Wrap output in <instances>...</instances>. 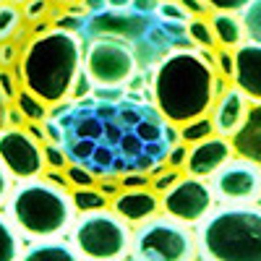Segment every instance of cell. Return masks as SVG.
Returning a JSON list of instances; mask_svg holds the SVG:
<instances>
[{
  "mask_svg": "<svg viewBox=\"0 0 261 261\" xmlns=\"http://www.w3.org/2000/svg\"><path fill=\"white\" fill-rule=\"evenodd\" d=\"M8 217L29 238H58L73 227L76 206L68 188L27 178L8 193Z\"/></svg>",
  "mask_w": 261,
  "mask_h": 261,
  "instance_id": "5b68a950",
  "label": "cell"
},
{
  "mask_svg": "<svg viewBox=\"0 0 261 261\" xmlns=\"http://www.w3.org/2000/svg\"><path fill=\"white\" fill-rule=\"evenodd\" d=\"M92 86H94V81H92L89 71H86V68H81V71H79V76H76V81H73L71 97H73V99H81V97H86V94H92V92H94Z\"/></svg>",
  "mask_w": 261,
  "mask_h": 261,
  "instance_id": "1f68e13d",
  "label": "cell"
},
{
  "mask_svg": "<svg viewBox=\"0 0 261 261\" xmlns=\"http://www.w3.org/2000/svg\"><path fill=\"white\" fill-rule=\"evenodd\" d=\"M45 178H47L50 183H55V186H60V188H68V186H71V180H68V175H65V170H55V167H50V170L45 172Z\"/></svg>",
  "mask_w": 261,
  "mask_h": 261,
  "instance_id": "60d3db41",
  "label": "cell"
},
{
  "mask_svg": "<svg viewBox=\"0 0 261 261\" xmlns=\"http://www.w3.org/2000/svg\"><path fill=\"white\" fill-rule=\"evenodd\" d=\"M84 47L81 39L68 29H50L34 37L21 58L16 79L24 89L45 99L47 105H58L71 94L73 81L84 68Z\"/></svg>",
  "mask_w": 261,
  "mask_h": 261,
  "instance_id": "3957f363",
  "label": "cell"
},
{
  "mask_svg": "<svg viewBox=\"0 0 261 261\" xmlns=\"http://www.w3.org/2000/svg\"><path fill=\"white\" fill-rule=\"evenodd\" d=\"M130 256L136 261H191L199 256V243L188 222L175 217H151L134 232Z\"/></svg>",
  "mask_w": 261,
  "mask_h": 261,
  "instance_id": "ba28073f",
  "label": "cell"
},
{
  "mask_svg": "<svg viewBox=\"0 0 261 261\" xmlns=\"http://www.w3.org/2000/svg\"><path fill=\"white\" fill-rule=\"evenodd\" d=\"M71 196H73L76 212H94V209H105V206H107V196H105L99 188H94V186L76 188Z\"/></svg>",
  "mask_w": 261,
  "mask_h": 261,
  "instance_id": "603a6c76",
  "label": "cell"
},
{
  "mask_svg": "<svg viewBox=\"0 0 261 261\" xmlns=\"http://www.w3.org/2000/svg\"><path fill=\"white\" fill-rule=\"evenodd\" d=\"M178 3H180L191 16H206V13H209V3H206V0H178Z\"/></svg>",
  "mask_w": 261,
  "mask_h": 261,
  "instance_id": "f35d334b",
  "label": "cell"
},
{
  "mask_svg": "<svg viewBox=\"0 0 261 261\" xmlns=\"http://www.w3.org/2000/svg\"><path fill=\"white\" fill-rule=\"evenodd\" d=\"M162 209L165 214L175 217L180 222H201L214 206V188L204 183V178H180L172 188H167L162 196Z\"/></svg>",
  "mask_w": 261,
  "mask_h": 261,
  "instance_id": "30bf717a",
  "label": "cell"
},
{
  "mask_svg": "<svg viewBox=\"0 0 261 261\" xmlns=\"http://www.w3.org/2000/svg\"><path fill=\"white\" fill-rule=\"evenodd\" d=\"M235 55V86L241 89L248 99L261 102V45L248 42V45H238Z\"/></svg>",
  "mask_w": 261,
  "mask_h": 261,
  "instance_id": "9a60e30c",
  "label": "cell"
},
{
  "mask_svg": "<svg viewBox=\"0 0 261 261\" xmlns=\"http://www.w3.org/2000/svg\"><path fill=\"white\" fill-rule=\"evenodd\" d=\"M0 160L8 167V172L18 180L37 178L45 170V151L39 141L24 128H3L0 130Z\"/></svg>",
  "mask_w": 261,
  "mask_h": 261,
  "instance_id": "8fae6325",
  "label": "cell"
},
{
  "mask_svg": "<svg viewBox=\"0 0 261 261\" xmlns=\"http://www.w3.org/2000/svg\"><path fill=\"white\" fill-rule=\"evenodd\" d=\"M209 3V8H214V11H243L251 0H206Z\"/></svg>",
  "mask_w": 261,
  "mask_h": 261,
  "instance_id": "8d00e7d4",
  "label": "cell"
},
{
  "mask_svg": "<svg viewBox=\"0 0 261 261\" xmlns=\"http://www.w3.org/2000/svg\"><path fill=\"white\" fill-rule=\"evenodd\" d=\"M157 13L167 21H180V24H188V11L178 3V0H160Z\"/></svg>",
  "mask_w": 261,
  "mask_h": 261,
  "instance_id": "f546056e",
  "label": "cell"
},
{
  "mask_svg": "<svg viewBox=\"0 0 261 261\" xmlns=\"http://www.w3.org/2000/svg\"><path fill=\"white\" fill-rule=\"evenodd\" d=\"M154 172H160L157 178H151V188H154L157 193H165L167 188H172L183 175H180V170L178 167H167V165H162L160 170H154Z\"/></svg>",
  "mask_w": 261,
  "mask_h": 261,
  "instance_id": "f1b7e54d",
  "label": "cell"
},
{
  "mask_svg": "<svg viewBox=\"0 0 261 261\" xmlns=\"http://www.w3.org/2000/svg\"><path fill=\"white\" fill-rule=\"evenodd\" d=\"M130 8L141 11V13H157L160 0H134V3H130Z\"/></svg>",
  "mask_w": 261,
  "mask_h": 261,
  "instance_id": "b9f144b4",
  "label": "cell"
},
{
  "mask_svg": "<svg viewBox=\"0 0 261 261\" xmlns=\"http://www.w3.org/2000/svg\"><path fill=\"white\" fill-rule=\"evenodd\" d=\"M55 3H60V6H71V3H76V0H55Z\"/></svg>",
  "mask_w": 261,
  "mask_h": 261,
  "instance_id": "681fc988",
  "label": "cell"
},
{
  "mask_svg": "<svg viewBox=\"0 0 261 261\" xmlns=\"http://www.w3.org/2000/svg\"><path fill=\"white\" fill-rule=\"evenodd\" d=\"M214 130H217V128H214V120L206 118V115H201V118H193V120L183 123L180 130H178V136H180V141H186V144H199V141L214 136Z\"/></svg>",
  "mask_w": 261,
  "mask_h": 261,
  "instance_id": "7402d4cb",
  "label": "cell"
},
{
  "mask_svg": "<svg viewBox=\"0 0 261 261\" xmlns=\"http://www.w3.org/2000/svg\"><path fill=\"white\" fill-rule=\"evenodd\" d=\"M199 256L212 261H261V209L225 206L196 230Z\"/></svg>",
  "mask_w": 261,
  "mask_h": 261,
  "instance_id": "8992f818",
  "label": "cell"
},
{
  "mask_svg": "<svg viewBox=\"0 0 261 261\" xmlns=\"http://www.w3.org/2000/svg\"><path fill=\"white\" fill-rule=\"evenodd\" d=\"M120 188H146L151 186V172H128V175L118 178Z\"/></svg>",
  "mask_w": 261,
  "mask_h": 261,
  "instance_id": "d6a6232c",
  "label": "cell"
},
{
  "mask_svg": "<svg viewBox=\"0 0 261 261\" xmlns=\"http://www.w3.org/2000/svg\"><path fill=\"white\" fill-rule=\"evenodd\" d=\"M71 243L84 258L113 261L130 253L134 232L128 230V220L115 209H94L81 212V217L71 227Z\"/></svg>",
  "mask_w": 261,
  "mask_h": 261,
  "instance_id": "52a82bcc",
  "label": "cell"
},
{
  "mask_svg": "<svg viewBox=\"0 0 261 261\" xmlns=\"http://www.w3.org/2000/svg\"><path fill=\"white\" fill-rule=\"evenodd\" d=\"M217 71H220L225 79H232L235 76V55L230 53V47L217 53Z\"/></svg>",
  "mask_w": 261,
  "mask_h": 261,
  "instance_id": "836d02e7",
  "label": "cell"
},
{
  "mask_svg": "<svg viewBox=\"0 0 261 261\" xmlns=\"http://www.w3.org/2000/svg\"><path fill=\"white\" fill-rule=\"evenodd\" d=\"M214 196H220L227 204H246L258 199L261 193V167L248 162V160H238L227 162L214 172Z\"/></svg>",
  "mask_w": 261,
  "mask_h": 261,
  "instance_id": "7c38bea8",
  "label": "cell"
},
{
  "mask_svg": "<svg viewBox=\"0 0 261 261\" xmlns=\"http://www.w3.org/2000/svg\"><path fill=\"white\" fill-rule=\"evenodd\" d=\"M212 29H214V37L222 47H238L243 42V34H246V27L241 18H235L230 11H220V13H212Z\"/></svg>",
  "mask_w": 261,
  "mask_h": 261,
  "instance_id": "d6986e66",
  "label": "cell"
},
{
  "mask_svg": "<svg viewBox=\"0 0 261 261\" xmlns=\"http://www.w3.org/2000/svg\"><path fill=\"white\" fill-rule=\"evenodd\" d=\"M60 125V146L71 162L97 178H123L128 172H154L180 141L157 105L130 94H86L50 110Z\"/></svg>",
  "mask_w": 261,
  "mask_h": 261,
  "instance_id": "6da1fadb",
  "label": "cell"
},
{
  "mask_svg": "<svg viewBox=\"0 0 261 261\" xmlns=\"http://www.w3.org/2000/svg\"><path fill=\"white\" fill-rule=\"evenodd\" d=\"M188 34H191V39L196 42V45H201V47L212 50L217 45V37H214L212 24H206V21H201V18H191L188 21Z\"/></svg>",
  "mask_w": 261,
  "mask_h": 261,
  "instance_id": "484cf974",
  "label": "cell"
},
{
  "mask_svg": "<svg viewBox=\"0 0 261 261\" xmlns=\"http://www.w3.org/2000/svg\"><path fill=\"white\" fill-rule=\"evenodd\" d=\"M84 68L89 71L94 86H128L136 76L139 58L134 45L120 37H94L86 45Z\"/></svg>",
  "mask_w": 261,
  "mask_h": 261,
  "instance_id": "9c48e42d",
  "label": "cell"
},
{
  "mask_svg": "<svg viewBox=\"0 0 261 261\" xmlns=\"http://www.w3.org/2000/svg\"><path fill=\"white\" fill-rule=\"evenodd\" d=\"M130 3H134V0H107L110 8H130Z\"/></svg>",
  "mask_w": 261,
  "mask_h": 261,
  "instance_id": "c3c4849f",
  "label": "cell"
},
{
  "mask_svg": "<svg viewBox=\"0 0 261 261\" xmlns=\"http://www.w3.org/2000/svg\"><path fill=\"white\" fill-rule=\"evenodd\" d=\"M6 113H8V99L3 97V92H0V130L8 125V123H6Z\"/></svg>",
  "mask_w": 261,
  "mask_h": 261,
  "instance_id": "7dc6e473",
  "label": "cell"
},
{
  "mask_svg": "<svg viewBox=\"0 0 261 261\" xmlns=\"http://www.w3.org/2000/svg\"><path fill=\"white\" fill-rule=\"evenodd\" d=\"M230 141H232V149L238 157L261 167V102L248 105L246 118L230 136Z\"/></svg>",
  "mask_w": 261,
  "mask_h": 261,
  "instance_id": "2e32d148",
  "label": "cell"
},
{
  "mask_svg": "<svg viewBox=\"0 0 261 261\" xmlns=\"http://www.w3.org/2000/svg\"><path fill=\"white\" fill-rule=\"evenodd\" d=\"M16 230L11 217L0 214V261H16L21 256V238Z\"/></svg>",
  "mask_w": 261,
  "mask_h": 261,
  "instance_id": "ffe728a7",
  "label": "cell"
},
{
  "mask_svg": "<svg viewBox=\"0 0 261 261\" xmlns=\"http://www.w3.org/2000/svg\"><path fill=\"white\" fill-rule=\"evenodd\" d=\"M65 175H68V180H71L73 188H86V186H94V183H97L94 172L86 170L84 165H76V162H68V167H65Z\"/></svg>",
  "mask_w": 261,
  "mask_h": 261,
  "instance_id": "4316f807",
  "label": "cell"
},
{
  "mask_svg": "<svg viewBox=\"0 0 261 261\" xmlns=\"http://www.w3.org/2000/svg\"><path fill=\"white\" fill-rule=\"evenodd\" d=\"M214 71L191 47L172 50L157 63L151 97L160 113L175 125L201 118L214 105Z\"/></svg>",
  "mask_w": 261,
  "mask_h": 261,
  "instance_id": "7a4b0ae2",
  "label": "cell"
},
{
  "mask_svg": "<svg viewBox=\"0 0 261 261\" xmlns=\"http://www.w3.org/2000/svg\"><path fill=\"white\" fill-rule=\"evenodd\" d=\"M186 160H188V146H186V141H178L175 146L170 149V154H167V167H186Z\"/></svg>",
  "mask_w": 261,
  "mask_h": 261,
  "instance_id": "e575fe53",
  "label": "cell"
},
{
  "mask_svg": "<svg viewBox=\"0 0 261 261\" xmlns=\"http://www.w3.org/2000/svg\"><path fill=\"white\" fill-rule=\"evenodd\" d=\"M243 27L246 34L251 37V42H258L261 45V0H251V3L243 8Z\"/></svg>",
  "mask_w": 261,
  "mask_h": 261,
  "instance_id": "d4e9b609",
  "label": "cell"
},
{
  "mask_svg": "<svg viewBox=\"0 0 261 261\" xmlns=\"http://www.w3.org/2000/svg\"><path fill=\"white\" fill-rule=\"evenodd\" d=\"M246 99L248 97L238 89V86L235 89L222 92V97L217 99V105H214V115H212L217 134H222V136H232L235 134L238 125H241L243 118H246V110H248Z\"/></svg>",
  "mask_w": 261,
  "mask_h": 261,
  "instance_id": "e0dca14e",
  "label": "cell"
},
{
  "mask_svg": "<svg viewBox=\"0 0 261 261\" xmlns=\"http://www.w3.org/2000/svg\"><path fill=\"white\" fill-rule=\"evenodd\" d=\"M0 92H3L6 99H16V81L6 68H0Z\"/></svg>",
  "mask_w": 261,
  "mask_h": 261,
  "instance_id": "74e56055",
  "label": "cell"
},
{
  "mask_svg": "<svg viewBox=\"0 0 261 261\" xmlns=\"http://www.w3.org/2000/svg\"><path fill=\"white\" fill-rule=\"evenodd\" d=\"M232 154H235V149H232L230 139H225L222 134L220 136H209V139H204L199 144H191L186 170H188V175L209 178L220 167H225L232 160Z\"/></svg>",
  "mask_w": 261,
  "mask_h": 261,
  "instance_id": "4fadbf2b",
  "label": "cell"
},
{
  "mask_svg": "<svg viewBox=\"0 0 261 261\" xmlns=\"http://www.w3.org/2000/svg\"><path fill=\"white\" fill-rule=\"evenodd\" d=\"M13 3H16V6H18V3H27V0H13Z\"/></svg>",
  "mask_w": 261,
  "mask_h": 261,
  "instance_id": "f907efd6",
  "label": "cell"
},
{
  "mask_svg": "<svg viewBox=\"0 0 261 261\" xmlns=\"http://www.w3.org/2000/svg\"><path fill=\"white\" fill-rule=\"evenodd\" d=\"M84 37H120L130 42L136 50L139 65L146 71L151 63H160L165 53L180 50L191 45L188 24L180 21H167L160 13H141L134 8H110L97 11L84 18L81 27Z\"/></svg>",
  "mask_w": 261,
  "mask_h": 261,
  "instance_id": "277c9868",
  "label": "cell"
},
{
  "mask_svg": "<svg viewBox=\"0 0 261 261\" xmlns=\"http://www.w3.org/2000/svg\"><path fill=\"white\" fill-rule=\"evenodd\" d=\"M16 107L24 113L27 120H37V123H45L50 118V110H47V102L39 99L37 94H32L29 89H18L16 92Z\"/></svg>",
  "mask_w": 261,
  "mask_h": 261,
  "instance_id": "44dd1931",
  "label": "cell"
},
{
  "mask_svg": "<svg viewBox=\"0 0 261 261\" xmlns=\"http://www.w3.org/2000/svg\"><path fill=\"white\" fill-rule=\"evenodd\" d=\"M113 209L123 217V220L141 225L151 217H157L162 209V199L157 196L154 188H120L118 196H113Z\"/></svg>",
  "mask_w": 261,
  "mask_h": 261,
  "instance_id": "5bb4252c",
  "label": "cell"
},
{
  "mask_svg": "<svg viewBox=\"0 0 261 261\" xmlns=\"http://www.w3.org/2000/svg\"><path fill=\"white\" fill-rule=\"evenodd\" d=\"M21 11L16 8L13 0H0V42H8L13 39V34L18 32V24H21Z\"/></svg>",
  "mask_w": 261,
  "mask_h": 261,
  "instance_id": "cb8c5ba5",
  "label": "cell"
},
{
  "mask_svg": "<svg viewBox=\"0 0 261 261\" xmlns=\"http://www.w3.org/2000/svg\"><path fill=\"white\" fill-rule=\"evenodd\" d=\"M53 27H50V21H45V18H42V21H34V24H32V32H34V37H39V34H45V32H50Z\"/></svg>",
  "mask_w": 261,
  "mask_h": 261,
  "instance_id": "bcb514c9",
  "label": "cell"
},
{
  "mask_svg": "<svg viewBox=\"0 0 261 261\" xmlns=\"http://www.w3.org/2000/svg\"><path fill=\"white\" fill-rule=\"evenodd\" d=\"M24 113H21L18 110V107H8V113H6V123L8 125H13V128H21V125H24Z\"/></svg>",
  "mask_w": 261,
  "mask_h": 261,
  "instance_id": "ee69618b",
  "label": "cell"
},
{
  "mask_svg": "<svg viewBox=\"0 0 261 261\" xmlns=\"http://www.w3.org/2000/svg\"><path fill=\"white\" fill-rule=\"evenodd\" d=\"M42 151H45V162H47V167H55V170H65L68 167V154H65V149L60 146V144H55V141H45L42 144Z\"/></svg>",
  "mask_w": 261,
  "mask_h": 261,
  "instance_id": "83f0119b",
  "label": "cell"
},
{
  "mask_svg": "<svg viewBox=\"0 0 261 261\" xmlns=\"http://www.w3.org/2000/svg\"><path fill=\"white\" fill-rule=\"evenodd\" d=\"M11 172H8V167L3 165V160H0V204H3L6 199H8V193H11Z\"/></svg>",
  "mask_w": 261,
  "mask_h": 261,
  "instance_id": "ab89813d",
  "label": "cell"
},
{
  "mask_svg": "<svg viewBox=\"0 0 261 261\" xmlns=\"http://www.w3.org/2000/svg\"><path fill=\"white\" fill-rule=\"evenodd\" d=\"M47 11H50V0H27L21 16H24L27 24H34V21H42V18H45Z\"/></svg>",
  "mask_w": 261,
  "mask_h": 261,
  "instance_id": "4dcf8cb0",
  "label": "cell"
},
{
  "mask_svg": "<svg viewBox=\"0 0 261 261\" xmlns=\"http://www.w3.org/2000/svg\"><path fill=\"white\" fill-rule=\"evenodd\" d=\"M84 8L97 13V11H105V8H110V6H107V0H84Z\"/></svg>",
  "mask_w": 261,
  "mask_h": 261,
  "instance_id": "f6af8a7d",
  "label": "cell"
},
{
  "mask_svg": "<svg viewBox=\"0 0 261 261\" xmlns=\"http://www.w3.org/2000/svg\"><path fill=\"white\" fill-rule=\"evenodd\" d=\"M18 58V47L16 42H0V68H8V65H13Z\"/></svg>",
  "mask_w": 261,
  "mask_h": 261,
  "instance_id": "d590c367",
  "label": "cell"
},
{
  "mask_svg": "<svg viewBox=\"0 0 261 261\" xmlns=\"http://www.w3.org/2000/svg\"><path fill=\"white\" fill-rule=\"evenodd\" d=\"M27 261H76L81 253L76 251L73 243H65V241H45L29 246L27 251H21Z\"/></svg>",
  "mask_w": 261,
  "mask_h": 261,
  "instance_id": "ac0fdd59",
  "label": "cell"
},
{
  "mask_svg": "<svg viewBox=\"0 0 261 261\" xmlns=\"http://www.w3.org/2000/svg\"><path fill=\"white\" fill-rule=\"evenodd\" d=\"M27 130L37 139V141H42L45 144L47 141V130H45V123H37V120H29V125H27Z\"/></svg>",
  "mask_w": 261,
  "mask_h": 261,
  "instance_id": "7bdbcfd3",
  "label": "cell"
}]
</instances>
